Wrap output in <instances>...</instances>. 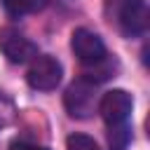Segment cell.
<instances>
[{
  "mask_svg": "<svg viewBox=\"0 0 150 150\" xmlns=\"http://www.w3.org/2000/svg\"><path fill=\"white\" fill-rule=\"evenodd\" d=\"M98 82L80 75L63 91V108L75 120H89L98 108Z\"/></svg>",
  "mask_w": 150,
  "mask_h": 150,
  "instance_id": "1",
  "label": "cell"
},
{
  "mask_svg": "<svg viewBox=\"0 0 150 150\" xmlns=\"http://www.w3.org/2000/svg\"><path fill=\"white\" fill-rule=\"evenodd\" d=\"M63 80V66L49 54H38L26 70V82L33 91H54Z\"/></svg>",
  "mask_w": 150,
  "mask_h": 150,
  "instance_id": "2",
  "label": "cell"
},
{
  "mask_svg": "<svg viewBox=\"0 0 150 150\" xmlns=\"http://www.w3.org/2000/svg\"><path fill=\"white\" fill-rule=\"evenodd\" d=\"M96 112L103 117L105 127H120L129 124V117L134 112V96L127 89H108L105 94L98 96V108Z\"/></svg>",
  "mask_w": 150,
  "mask_h": 150,
  "instance_id": "3",
  "label": "cell"
},
{
  "mask_svg": "<svg viewBox=\"0 0 150 150\" xmlns=\"http://www.w3.org/2000/svg\"><path fill=\"white\" fill-rule=\"evenodd\" d=\"M0 52L9 63H16V66L30 63L40 54L38 45L30 38H26L23 33H19L14 26H2L0 28Z\"/></svg>",
  "mask_w": 150,
  "mask_h": 150,
  "instance_id": "4",
  "label": "cell"
},
{
  "mask_svg": "<svg viewBox=\"0 0 150 150\" xmlns=\"http://www.w3.org/2000/svg\"><path fill=\"white\" fill-rule=\"evenodd\" d=\"M70 49L77 56V61L82 66H87V68L101 63L103 59H108L105 42L101 40L98 33H94L89 28H75L73 30V35H70Z\"/></svg>",
  "mask_w": 150,
  "mask_h": 150,
  "instance_id": "5",
  "label": "cell"
},
{
  "mask_svg": "<svg viewBox=\"0 0 150 150\" xmlns=\"http://www.w3.org/2000/svg\"><path fill=\"white\" fill-rule=\"evenodd\" d=\"M117 23L124 38H141L148 30L150 14H148V2L145 0H122L120 12H117Z\"/></svg>",
  "mask_w": 150,
  "mask_h": 150,
  "instance_id": "6",
  "label": "cell"
},
{
  "mask_svg": "<svg viewBox=\"0 0 150 150\" xmlns=\"http://www.w3.org/2000/svg\"><path fill=\"white\" fill-rule=\"evenodd\" d=\"M0 2H2V7H5V12H7L9 16L23 19V16H28V14L42 12L49 0H0Z\"/></svg>",
  "mask_w": 150,
  "mask_h": 150,
  "instance_id": "7",
  "label": "cell"
},
{
  "mask_svg": "<svg viewBox=\"0 0 150 150\" xmlns=\"http://www.w3.org/2000/svg\"><path fill=\"white\" fill-rule=\"evenodd\" d=\"M131 141V127L120 124V127H108V143L110 150H124Z\"/></svg>",
  "mask_w": 150,
  "mask_h": 150,
  "instance_id": "8",
  "label": "cell"
},
{
  "mask_svg": "<svg viewBox=\"0 0 150 150\" xmlns=\"http://www.w3.org/2000/svg\"><path fill=\"white\" fill-rule=\"evenodd\" d=\"M66 150H98V143L87 134H70L66 138Z\"/></svg>",
  "mask_w": 150,
  "mask_h": 150,
  "instance_id": "9",
  "label": "cell"
},
{
  "mask_svg": "<svg viewBox=\"0 0 150 150\" xmlns=\"http://www.w3.org/2000/svg\"><path fill=\"white\" fill-rule=\"evenodd\" d=\"M12 117H14V108H12V103H9L7 98L0 96V129L7 127V124L12 122Z\"/></svg>",
  "mask_w": 150,
  "mask_h": 150,
  "instance_id": "10",
  "label": "cell"
},
{
  "mask_svg": "<svg viewBox=\"0 0 150 150\" xmlns=\"http://www.w3.org/2000/svg\"><path fill=\"white\" fill-rule=\"evenodd\" d=\"M7 150H49V148L38 145V143H30V141H23V138H14Z\"/></svg>",
  "mask_w": 150,
  "mask_h": 150,
  "instance_id": "11",
  "label": "cell"
}]
</instances>
